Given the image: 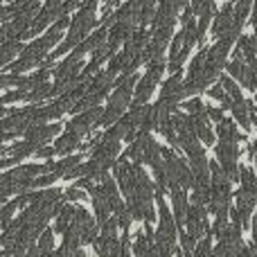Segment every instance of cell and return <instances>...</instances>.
<instances>
[{
	"label": "cell",
	"mask_w": 257,
	"mask_h": 257,
	"mask_svg": "<svg viewBox=\"0 0 257 257\" xmlns=\"http://www.w3.org/2000/svg\"><path fill=\"white\" fill-rule=\"evenodd\" d=\"M39 149H41V145H39V142H36V140H32V138H25V140L21 142V145H16V147H14V149H12V154H14L12 158L18 163V160L27 158V156H34Z\"/></svg>",
	"instance_id": "14"
},
{
	"label": "cell",
	"mask_w": 257,
	"mask_h": 257,
	"mask_svg": "<svg viewBox=\"0 0 257 257\" xmlns=\"http://www.w3.org/2000/svg\"><path fill=\"white\" fill-rule=\"evenodd\" d=\"M14 163H16V160H14V158H3V160H0V169L9 167V165H14Z\"/></svg>",
	"instance_id": "29"
},
{
	"label": "cell",
	"mask_w": 257,
	"mask_h": 257,
	"mask_svg": "<svg viewBox=\"0 0 257 257\" xmlns=\"http://www.w3.org/2000/svg\"><path fill=\"white\" fill-rule=\"evenodd\" d=\"M145 257H172V255H167L163 248H158L156 244H151V248L145 253Z\"/></svg>",
	"instance_id": "25"
},
{
	"label": "cell",
	"mask_w": 257,
	"mask_h": 257,
	"mask_svg": "<svg viewBox=\"0 0 257 257\" xmlns=\"http://www.w3.org/2000/svg\"><path fill=\"white\" fill-rule=\"evenodd\" d=\"M115 90H113L111 99H108V106L104 108L102 117H99V126H111L124 115V111L131 104V97H133V90H136V84H138V75L131 72V75H124L120 77V81H115Z\"/></svg>",
	"instance_id": "2"
},
{
	"label": "cell",
	"mask_w": 257,
	"mask_h": 257,
	"mask_svg": "<svg viewBox=\"0 0 257 257\" xmlns=\"http://www.w3.org/2000/svg\"><path fill=\"white\" fill-rule=\"evenodd\" d=\"M250 232H253V246H257V214L253 217V223H250Z\"/></svg>",
	"instance_id": "27"
},
{
	"label": "cell",
	"mask_w": 257,
	"mask_h": 257,
	"mask_svg": "<svg viewBox=\"0 0 257 257\" xmlns=\"http://www.w3.org/2000/svg\"><path fill=\"white\" fill-rule=\"evenodd\" d=\"M210 0H192L190 3V9H192V14H194V16H199L201 12H203V7L205 5H208Z\"/></svg>",
	"instance_id": "24"
},
{
	"label": "cell",
	"mask_w": 257,
	"mask_h": 257,
	"mask_svg": "<svg viewBox=\"0 0 257 257\" xmlns=\"http://www.w3.org/2000/svg\"><path fill=\"white\" fill-rule=\"evenodd\" d=\"M81 163V154H75V156H68V158H63V160H59V163H54V167H52V172L57 174L59 178H63V174H68L72 167H77V165Z\"/></svg>",
	"instance_id": "17"
},
{
	"label": "cell",
	"mask_w": 257,
	"mask_h": 257,
	"mask_svg": "<svg viewBox=\"0 0 257 257\" xmlns=\"http://www.w3.org/2000/svg\"><path fill=\"white\" fill-rule=\"evenodd\" d=\"M165 163V172H167V183L169 185H181L185 190L192 187V169L181 156H176V151L172 147H160Z\"/></svg>",
	"instance_id": "4"
},
{
	"label": "cell",
	"mask_w": 257,
	"mask_h": 257,
	"mask_svg": "<svg viewBox=\"0 0 257 257\" xmlns=\"http://www.w3.org/2000/svg\"><path fill=\"white\" fill-rule=\"evenodd\" d=\"M239 142L237 140H219L217 142V163L221 165L223 174L230 181L239 178Z\"/></svg>",
	"instance_id": "6"
},
{
	"label": "cell",
	"mask_w": 257,
	"mask_h": 257,
	"mask_svg": "<svg viewBox=\"0 0 257 257\" xmlns=\"http://www.w3.org/2000/svg\"><path fill=\"white\" fill-rule=\"evenodd\" d=\"M185 226L187 232L194 237L196 241L201 237H205L210 232V223H208V208L205 205H190L185 214Z\"/></svg>",
	"instance_id": "7"
},
{
	"label": "cell",
	"mask_w": 257,
	"mask_h": 257,
	"mask_svg": "<svg viewBox=\"0 0 257 257\" xmlns=\"http://www.w3.org/2000/svg\"><path fill=\"white\" fill-rule=\"evenodd\" d=\"M68 25H70V21H68V14H63L61 18H57V21H54V25L48 30V34H45L43 39H36L34 43L27 45V48L23 50L21 59H18L16 63H12L7 70L14 72V75H21V72L34 68L36 63H39L41 59H43L45 54L52 50V45H57L59 41H61V34H63V30H66Z\"/></svg>",
	"instance_id": "1"
},
{
	"label": "cell",
	"mask_w": 257,
	"mask_h": 257,
	"mask_svg": "<svg viewBox=\"0 0 257 257\" xmlns=\"http://www.w3.org/2000/svg\"><path fill=\"white\" fill-rule=\"evenodd\" d=\"M25 257H41V253H39V246H34V244H32L30 248H27Z\"/></svg>",
	"instance_id": "28"
},
{
	"label": "cell",
	"mask_w": 257,
	"mask_h": 257,
	"mask_svg": "<svg viewBox=\"0 0 257 257\" xmlns=\"http://www.w3.org/2000/svg\"><path fill=\"white\" fill-rule=\"evenodd\" d=\"M52 154H57V151H54V147H41L34 156H39V158H50Z\"/></svg>",
	"instance_id": "26"
},
{
	"label": "cell",
	"mask_w": 257,
	"mask_h": 257,
	"mask_svg": "<svg viewBox=\"0 0 257 257\" xmlns=\"http://www.w3.org/2000/svg\"><path fill=\"white\" fill-rule=\"evenodd\" d=\"M205 113H208V120L210 122H221L223 120V108H217V106H205Z\"/></svg>",
	"instance_id": "23"
},
{
	"label": "cell",
	"mask_w": 257,
	"mask_h": 257,
	"mask_svg": "<svg viewBox=\"0 0 257 257\" xmlns=\"http://www.w3.org/2000/svg\"><path fill=\"white\" fill-rule=\"evenodd\" d=\"M36 246H39V253H52L54 250V232L52 230H43L39 235Z\"/></svg>",
	"instance_id": "19"
},
{
	"label": "cell",
	"mask_w": 257,
	"mask_h": 257,
	"mask_svg": "<svg viewBox=\"0 0 257 257\" xmlns=\"http://www.w3.org/2000/svg\"><path fill=\"white\" fill-rule=\"evenodd\" d=\"M185 111L190 113V115H203L205 104L201 102V99H190V102H185Z\"/></svg>",
	"instance_id": "21"
},
{
	"label": "cell",
	"mask_w": 257,
	"mask_h": 257,
	"mask_svg": "<svg viewBox=\"0 0 257 257\" xmlns=\"http://www.w3.org/2000/svg\"><path fill=\"white\" fill-rule=\"evenodd\" d=\"M165 59L158 57V59H151L149 61V68H147L145 77H140L136 84V93H133V106H142V104H147V99L151 97V93L156 90V86H158L160 77H163L165 72Z\"/></svg>",
	"instance_id": "5"
},
{
	"label": "cell",
	"mask_w": 257,
	"mask_h": 257,
	"mask_svg": "<svg viewBox=\"0 0 257 257\" xmlns=\"http://www.w3.org/2000/svg\"><path fill=\"white\" fill-rule=\"evenodd\" d=\"M0 3H3V0H0Z\"/></svg>",
	"instance_id": "31"
},
{
	"label": "cell",
	"mask_w": 257,
	"mask_h": 257,
	"mask_svg": "<svg viewBox=\"0 0 257 257\" xmlns=\"http://www.w3.org/2000/svg\"><path fill=\"white\" fill-rule=\"evenodd\" d=\"M169 192H172V205H174V219H176V226H185V214H187V190L181 185H169Z\"/></svg>",
	"instance_id": "11"
},
{
	"label": "cell",
	"mask_w": 257,
	"mask_h": 257,
	"mask_svg": "<svg viewBox=\"0 0 257 257\" xmlns=\"http://www.w3.org/2000/svg\"><path fill=\"white\" fill-rule=\"evenodd\" d=\"M79 140H81V136H77L75 131H68L66 128V133L54 142V151H57V154H68V151H72V149L79 147Z\"/></svg>",
	"instance_id": "13"
},
{
	"label": "cell",
	"mask_w": 257,
	"mask_h": 257,
	"mask_svg": "<svg viewBox=\"0 0 257 257\" xmlns=\"http://www.w3.org/2000/svg\"><path fill=\"white\" fill-rule=\"evenodd\" d=\"M5 115H9V111H5V108H0V117H5Z\"/></svg>",
	"instance_id": "30"
},
{
	"label": "cell",
	"mask_w": 257,
	"mask_h": 257,
	"mask_svg": "<svg viewBox=\"0 0 257 257\" xmlns=\"http://www.w3.org/2000/svg\"><path fill=\"white\" fill-rule=\"evenodd\" d=\"M70 226L75 228L77 232H79L81 244H93V241L97 239V221H95V219L90 217V214L86 212L84 208H77L75 210Z\"/></svg>",
	"instance_id": "8"
},
{
	"label": "cell",
	"mask_w": 257,
	"mask_h": 257,
	"mask_svg": "<svg viewBox=\"0 0 257 257\" xmlns=\"http://www.w3.org/2000/svg\"><path fill=\"white\" fill-rule=\"evenodd\" d=\"M104 108L102 106H93V108H86V111L77 113V117H72L68 122V131H75L77 136H86L93 126H99V117H102Z\"/></svg>",
	"instance_id": "9"
},
{
	"label": "cell",
	"mask_w": 257,
	"mask_h": 257,
	"mask_svg": "<svg viewBox=\"0 0 257 257\" xmlns=\"http://www.w3.org/2000/svg\"><path fill=\"white\" fill-rule=\"evenodd\" d=\"M226 70L235 81L246 86V79H248V63H246V59H232L230 63H226Z\"/></svg>",
	"instance_id": "12"
},
{
	"label": "cell",
	"mask_w": 257,
	"mask_h": 257,
	"mask_svg": "<svg viewBox=\"0 0 257 257\" xmlns=\"http://www.w3.org/2000/svg\"><path fill=\"white\" fill-rule=\"evenodd\" d=\"M16 208H21L18 201H12V203L0 208V228H7L9 223H12V217H14V212H16Z\"/></svg>",
	"instance_id": "20"
},
{
	"label": "cell",
	"mask_w": 257,
	"mask_h": 257,
	"mask_svg": "<svg viewBox=\"0 0 257 257\" xmlns=\"http://www.w3.org/2000/svg\"><path fill=\"white\" fill-rule=\"evenodd\" d=\"M75 210L77 208H72V205H61V212L57 214V223H54V232H61V235H63V232L70 228Z\"/></svg>",
	"instance_id": "15"
},
{
	"label": "cell",
	"mask_w": 257,
	"mask_h": 257,
	"mask_svg": "<svg viewBox=\"0 0 257 257\" xmlns=\"http://www.w3.org/2000/svg\"><path fill=\"white\" fill-rule=\"evenodd\" d=\"M63 199H66V201H84L86 199V192H81L79 185H72L70 190L63 194Z\"/></svg>",
	"instance_id": "22"
},
{
	"label": "cell",
	"mask_w": 257,
	"mask_h": 257,
	"mask_svg": "<svg viewBox=\"0 0 257 257\" xmlns=\"http://www.w3.org/2000/svg\"><path fill=\"white\" fill-rule=\"evenodd\" d=\"M21 48H23L21 41H5V43H0V66L12 61V59L21 52Z\"/></svg>",
	"instance_id": "16"
},
{
	"label": "cell",
	"mask_w": 257,
	"mask_h": 257,
	"mask_svg": "<svg viewBox=\"0 0 257 257\" xmlns=\"http://www.w3.org/2000/svg\"><path fill=\"white\" fill-rule=\"evenodd\" d=\"M95 23H97V18H95V9L93 7H84V5H81L79 14H77V16L70 21V32H68V39L63 41V43L59 45V48L54 50L52 54H50L45 66H52L54 59H59L61 54H66L68 50L75 48L77 43H81V41H84L86 36L90 34V30L95 27Z\"/></svg>",
	"instance_id": "3"
},
{
	"label": "cell",
	"mask_w": 257,
	"mask_h": 257,
	"mask_svg": "<svg viewBox=\"0 0 257 257\" xmlns=\"http://www.w3.org/2000/svg\"><path fill=\"white\" fill-rule=\"evenodd\" d=\"M232 23H235V5H232V0H228V3L214 14V25H212L214 39L226 34V32L232 27Z\"/></svg>",
	"instance_id": "10"
},
{
	"label": "cell",
	"mask_w": 257,
	"mask_h": 257,
	"mask_svg": "<svg viewBox=\"0 0 257 257\" xmlns=\"http://www.w3.org/2000/svg\"><path fill=\"white\" fill-rule=\"evenodd\" d=\"M52 95V86L48 81H41V84H34L30 90H27V99L30 102H39V99H45Z\"/></svg>",
	"instance_id": "18"
}]
</instances>
